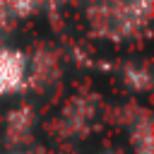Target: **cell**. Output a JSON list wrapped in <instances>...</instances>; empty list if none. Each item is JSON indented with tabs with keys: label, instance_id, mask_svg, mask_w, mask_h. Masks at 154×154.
I'll list each match as a JSON object with an SVG mask.
<instances>
[{
	"label": "cell",
	"instance_id": "11",
	"mask_svg": "<svg viewBox=\"0 0 154 154\" xmlns=\"http://www.w3.org/2000/svg\"><path fill=\"white\" fill-rule=\"evenodd\" d=\"M10 154H22V152H10Z\"/></svg>",
	"mask_w": 154,
	"mask_h": 154
},
{
	"label": "cell",
	"instance_id": "7",
	"mask_svg": "<svg viewBox=\"0 0 154 154\" xmlns=\"http://www.w3.org/2000/svg\"><path fill=\"white\" fill-rule=\"evenodd\" d=\"M48 2L51 0H5V7H7V14L12 17V22H24V19L41 14Z\"/></svg>",
	"mask_w": 154,
	"mask_h": 154
},
{
	"label": "cell",
	"instance_id": "3",
	"mask_svg": "<svg viewBox=\"0 0 154 154\" xmlns=\"http://www.w3.org/2000/svg\"><path fill=\"white\" fill-rule=\"evenodd\" d=\"M36 111L31 103H19L14 108H10L5 113V140L12 144V147H22L24 142L31 140L34 130H36Z\"/></svg>",
	"mask_w": 154,
	"mask_h": 154
},
{
	"label": "cell",
	"instance_id": "6",
	"mask_svg": "<svg viewBox=\"0 0 154 154\" xmlns=\"http://www.w3.org/2000/svg\"><path fill=\"white\" fill-rule=\"evenodd\" d=\"M120 79H123V84H125L128 91H132V94H147L149 87H152L149 65L144 60H130V63L123 65Z\"/></svg>",
	"mask_w": 154,
	"mask_h": 154
},
{
	"label": "cell",
	"instance_id": "1",
	"mask_svg": "<svg viewBox=\"0 0 154 154\" xmlns=\"http://www.w3.org/2000/svg\"><path fill=\"white\" fill-rule=\"evenodd\" d=\"M152 12L130 0H91L87 7L89 29L108 41H132L149 26Z\"/></svg>",
	"mask_w": 154,
	"mask_h": 154
},
{
	"label": "cell",
	"instance_id": "5",
	"mask_svg": "<svg viewBox=\"0 0 154 154\" xmlns=\"http://www.w3.org/2000/svg\"><path fill=\"white\" fill-rule=\"evenodd\" d=\"M91 116H94V103L82 99V96H75L65 103V111H63V128L75 132V135H82L89 123H91Z\"/></svg>",
	"mask_w": 154,
	"mask_h": 154
},
{
	"label": "cell",
	"instance_id": "9",
	"mask_svg": "<svg viewBox=\"0 0 154 154\" xmlns=\"http://www.w3.org/2000/svg\"><path fill=\"white\" fill-rule=\"evenodd\" d=\"M130 2L142 7V10H147V12H152V7H154V0H130Z\"/></svg>",
	"mask_w": 154,
	"mask_h": 154
},
{
	"label": "cell",
	"instance_id": "2",
	"mask_svg": "<svg viewBox=\"0 0 154 154\" xmlns=\"http://www.w3.org/2000/svg\"><path fill=\"white\" fill-rule=\"evenodd\" d=\"M29 87V55L17 46L0 43V99L22 94Z\"/></svg>",
	"mask_w": 154,
	"mask_h": 154
},
{
	"label": "cell",
	"instance_id": "10",
	"mask_svg": "<svg viewBox=\"0 0 154 154\" xmlns=\"http://www.w3.org/2000/svg\"><path fill=\"white\" fill-rule=\"evenodd\" d=\"M99 154H123L120 149H103V152H99Z\"/></svg>",
	"mask_w": 154,
	"mask_h": 154
},
{
	"label": "cell",
	"instance_id": "8",
	"mask_svg": "<svg viewBox=\"0 0 154 154\" xmlns=\"http://www.w3.org/2000/svg\"><path fill=\"white\" fill-rule=\"evenodd\" d=\"M10 24H12V17L7 14L5 0H0V34H2V31H7V29H10Z\"/></svg>",
	"mask_w": 154,
	"mask_h": 154
},
{
	"label": "cell",
	"instance_id": "4",
	"mask_svg": "<svg viewBox=\"0 0 154 154\" xmlns=\"http://www.w3.org/2000/svg\"><path fill=\"white\" fill-rule=\"evenodd\" d=\"M128 142L132 154H154V135H152V116L147 111L135 113L128 123Z\"/></svg>",
	"mask_w": 154,
	"mask_h": 154
}]
</instances>
